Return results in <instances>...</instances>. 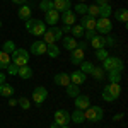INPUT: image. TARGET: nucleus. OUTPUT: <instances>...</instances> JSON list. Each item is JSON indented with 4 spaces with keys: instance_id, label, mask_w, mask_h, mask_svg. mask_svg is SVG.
<instances>
[{
    "instance_id": "1",
    "label": "nucleus",
    "mask_w": 128,
    "mask_h": 128,
    "mask_svg": "<svg viewBox=\"0 0 128 128\" xmlns=\"http://www.w3.org/2000/svg\"><path fill=\"white\" fill-rule=\"evenodd\" d=\"M120 94H121V87H120V84H111V82H109L108 86L102 89L101 98L104 99L106 102H113V101H116V99L120 98Z\"/></svg>"
},
{
    "instance_id": "2",
    "label": "nucleus",
    "mask_w": 128,
    "mask_h": 128,
    "mask_svg": "<svg viewBox=\"0 0 128 128\" xmlns=\"http://www.w3.org/2000/svg\"><path fill=\"white\" fill-rule=\"evenodd\" d=\"M101 68L104 72H123L125 65H123L121 58H118V56H108L106 60H102Z\"/></svg>"
},
{
    "instance_id": "3",
    "label": "nucleus",
    "mask_w": 128,
    "mask_h": 128,
    "mask_svg": "<svg viewBox=\"0 0 128 128\" xmlns=\"http://www.w3.org/2000/svg\"><path fill=\"white\" fill-rule=\"evenodd\" d=\"M24 26H26V29L29 31L32 36H43L44 31H46V24L41 19H28Z\"/></svg>"
},
{
    "instance_id": "4",
    "label": "nucleus",
    "mask_w": 128,
    "mask_h": 128,
    "mask_svg": "<svg viewBox=\"0 0 128 128\" xmlns=\"http://www.w3.org/2000/svg\"><path fill=\"white\" fill-rule=\"evenodd\" d=\"M62 38H63V32H62V29L56 28V26H51V28L46 29L44 34H43V41H44L46 44H56Z\"/></svg>"
},
{
    "instance_id": "5",
    "label": "nucleus",
    "mask_w": 128,
    "mask_h": 128,
    "mask_svg": "<svg viewBox=\"0 0 128 128\" xmlns=\"http://www.w3.org/2000/svg\"><path fill=\"white\" fill-rule=\"evenodd\" d=\"M10 60L14 65L22 67V65H28L29 63V51L24 48H16V51L10 55Z\"/></svg>"
},
{
    "instance_id": "6",
    "label": "nucleus",
    "mask_w": 128,
    "mask_h": 128,
    "mask_svg": "<svg viewBox=\"0 0 128 128\" xmlns=\"http://www.w3.org/2000/svg\"><path fill=\"white\" fill-rule=\"evenodd\" d=\"M84 116H86V120L92 121V123H98V121H101V120H102L104 111H102V108H101V106H89V108L84 111Z\"/></svg>"
},
{
    "instance_id": "7",
    "label": "nucleus",
    "mask_w": 128,
    "mask_h": 128,
    "mask_svg": "<svg viewBox=\"0 0 128 128\" xmlns=\"http://www.w3.org/2000/svg\"><path fill=\"white\" fill-rule=\"evenodd\" d=\"M111 31H113V22L108 17H99V19H96V32H99L101 36H104V34H109Z\"/></svg>"
},
{
    "instance_id": "8",
    "label": "nucleus",
    "mask_w": 128,
    "mask_h": 128,
    "mask_svg": "<svg viewBox=\"0 0 128 128\" xmlns=\"http://www.w3.org/2000/svg\"><path fill=\"white\" fill-rule=\"evenodd\" d=\"M32 101L36 102V104H43L44 101H46V98H48V89L43 87V86H38V87H34V90H32Z\"/></svg>"
},
{
    "instance_id": "9",
    "label": "nucleus",
    "mask_w": 128,
    "mask_h": 128,
    "mask_svg": "<svg viewBox=\"0 0 128 128\" xmlns=\"http://www.w3.org/2000/svg\"><path fill=\"white\" fill-rule=\"evenodd\" d=\"M53 123H56L58 126L68 125L70 123V113L67 109H58V111L53 114Z\"/></svg>"
},
{
    "instance_id": "10",
    "label": "nucleus",
    "mask_w": 128,
    "mask_h": 128,
    "mask_svg": "<svg viewBox=\"0 0 128 128\" xmlns=\"http://www.w3.org/2000/svg\"><path fill=\"white\" fill-rule=\"evenodd\" d=\"M62 22H63V26H74L75 22H77V14L74 12V10H63L62 12Z\"/></svg>"
},
{
    "instance_id": "11",
    "label": "nucleus",
    "mask_w": 128,
    "mask_h": 128,
    "mask_svg": "<svg viewBox=\"0 0 128 128\" xmlns=\"http://www.w3.org/2000/svg\"><path fill=\"white\" fill-rule=\"evenodd\" d=\"M86 58V51L80 48H75L70 51V62H72V65H80L82 62Z\"/></svg>"
},
{
    "instance_id": "12",
    "label": "nucleus",
    "mask_w": 128,
    "mask_h": 128,
    "mask_svg": "<svg viewBox=\"0 0 128 128\" xmlns=\"http://www.w3.org/2000/svg\"><path fill=\"white\" fill-rule=\"evenodd\" d=\"M58 20H60V12L58 10L51 9V10H48V12H44V24H46V26L50 24V28H51V26H55Z\"/></svg>"
},
{
    "instance_id": "13",
    "label": "nucleus",
    "mask_w": 128,
    "mask_h": 128,
    "mask_svg": "<svg viewBox=\"0 0 128 128\" xmlns=\"http://www.w3.org/2000/svg\"><path fill=\"white\" fill-rule=\"evenodd\" d=\"M29 51L34 55V56H41V55L46 53V43H44V41H34V43L31 44Z\"/></svg>"
},
{
    "instance_id": "14",
    "label": "nucleus",
    "mask_w": 128,
    "mask_h": 128,
    "mask_svg": "<svg viewBox=\"0 0 128 128\" xmlns=\"http://www.w3.org/2000/svg\"><path fill=\"white\" fill-rule=\"evenodd\" d=\"M90 106V99L84 94H79L75 98V109H80V111H86V109Z\"/></svg>"
},
{
    "instance_id": "15",
    "label": "nucleus",
    "mask_w": 128,
    "mask_h": 128,
    "mask_svg": "<svg viewBox=\"0 0 128 128\" xmlns=\"http://www.w3.org/2000/svg\"><path fill=\"white\" fill-rule=\"evenodd\" d=\"M53 82H55L56 86L67 87V86L70 84V74H67V72H60V74H56V75L53 77Z\"/></svg>"
},
{
    "instance_id": "16",
    "label": "nucleus",
    "mask_w": 128,
    "mask_h": 128,
    "mask_svg": "<svg viewBox=\"0 0 128 128\" xmlns=\"http://www.w3.org/2000/svg\"><path fill=\"white\" fill-rule=\"evenodd\" d=\"M80 26L84 28L86 31H96V19L94 17H89V16H84L79 22Z\"/></svg>"
},
{
    "instance_id": "17",
    "label": "nucleus",
    "mask_w": 128,
    "mask_h": 128,
    "mask_svg": "<svg viewBox=\"0 0 128 128\" xmlns=\"http://www.w3.org/2000/svg\"><path fill=\"white\" fill-rule=\"evenodd\" d=\"M87 80V75L82 74L80 70H75L74 74H70V84H75V86H80Z\"/></svg>"
},
{
    "instance_id": "18",
    "label": "nucleus",
    "mask_w": 128,
    "mask_h": 128,
    "mask_svg": "<svg viewBox=\"0 0 128 128\" xmlns=\"http://www.w3.org/2000/svg\"><path fill=\"white\" fill-rule=\"evenodd\" d=\"M113 16H114V19L118 20V22L126 24V20H128V10L125 9V7H121V9H118V10H113Z\"/></svg>"
},
{
    "instance_id": "19",
    "label": "nucleus",
    "mask_w": 128,
    "mask_h": 128,
    "mask_svg": "<svg viewBox=\"0 0 128 128\" xmlns=\"http://www.w3.org/2000/svg\"><path fill=\"white\" fill-rule=\"evenodd\" d=\"M70 121H72V123H75V125H82V123L86 121L84 111H80V109H75L74 113H70Z\"/></svg>"
},
{
    "instance_id": "20",
    "label": "nucleus",
    "mask_w": 128,
    "mask_h": 128,
    "mask_svg": "<svg viewBox=\"0 0 128 128\" xmlns=\"http://www.w3.org/2000/svg\"><path fill=\"white\" fill-rule=\"evenodd\" d=\"M72 2L70 0H53V9L58 10V12H63V10H68Z\"/></svg>"
},
{
    "instance_id": "21",
    "label": "nucleus",
    "mask_w": 128,
    "mask_h": 128,
    "mask_svg": "<svg viewBox=\"0 0 128 128\" xmlns=\"http://www.w3.org/2000/svg\"><path fill=\"white\" fill-rule=\"evenodd\" d=\"M17 75H19L22 80H28L32 77V68H31L29 65H22V67H19V70H17Z\"/></svg>"
},
{
    "instance_id": "22",
    "label": "nucleus",
    "mask_w": 128,
    "mask_h": 128,
    "mask_svg": "<svg viewBox=\"0 0 128 128\" xmlns=\"http://www.w3.org/2000/svg\"><path fill=\"white\" fill-rule=\"evenodd\" d=\"M17 17H19L20 20H28L31 19V7L26 4V5H20L19 10H17Z\"/></svg>"
},
{
    "instance_id": "23",
    "label": "nucleus",
    "mask_w": 128,
    "mask_h": 128,
    "mask_svg": "<svg viewBox=\"0 0 128 128\" xmlns=\"http://www.w3.org/2000/svg\"><path fill=\"white\" fill-rule=\"evenodd\" d=\"M60 41L63 43V48L67 50V51H72V50L77 48V40L72 38V36H68V38H62Z\"/></svg>"
},
{
    "instance_id": "24",
    "label": "nucleus",
    "mask_w": 128,
    "mask_h": 128,
    "mask_svg": "<svg viewBox=\"0 0 128 128\" xmlns=\"http://www.w3.org/2000/svg\"><path fill=\"white\" fill-rule=\"evenodd\" d=\"M89 43H90V46H92L94 50L106 48V46H104V36H101V34H96V36H94L92 40L89 41Z\"/></svg>"
},
{
    "instance_id": "25",
    "label": "nucleus",
    "mask_w": 128,
    "mask_h": 128,
    "mask_svg": "<svg viewBox=\"0 0 128 128\" xmlns=\"http://www.w3.org/2000/svg\"><path fill=\"white\" fill-rule=\"evenodd\" d=\"M50 58H58L60 56V46L58 44H46V53Z\"/></svg>"
},
{
    "instance_id": "26",
    "label": "nucleus",
    "mask_w": 128,
    "mask_h": 128,
    "mask_svg": "<svg viewBox=\"0 0 128 128\" xmlns=\"http://www.w3.org/2000/svg\"><path fill=\"white\" fill-rule=\"evenodd\" d=\"M10 63H12L10 55H9V53H5V51H0V70H5Z\"/></svg>"
},
{
    "instance_id": "27",
    "label": "nucleus",
    "mask_w": 128,
    "mask_h": 128,
    "mask_svg": "<svg viewBox=\"0 0 128 128\" xmlns=\"http://www.w3.org/2000/svg\"><path fill=\"white\" fill-rule=\"evenodd\" d=\"M12 94H14V87H12L10 84L5 82V84L0 86V96H4V98H10Z\"/></svg>"
},
{
    "instance_id": "28",
    "label": "nucleus",
    "mask_w": 128,
    "mask_h": 128,
    "mask_svg": "<svg viewBox=\"0 0 128 128\" xmlns=\"http://www.w3.org/2000/svg\"><path fill=\"white\" fill-rule=\"evenodd\" d=\"M84 31H86V29H84L80 24H74V26H72V29H70L72 38H75V40H77V38H82V36H84Z\"/></svg>"
},
{
    "instance_id": "29",
    "label": "nucleus",
    "mask_w": 128,
    "mask_h": 128,
    "mask_svg": "<svg viewBox=\"0 0 128 128\" xmlns=\"http://www.w3.org/2000/svg\"><path fill=\"white\" fill-rule=\"evenodd\" d=\"M65 89H67V96H68V98H74V99H75V98L80 94L79 86H75V84H68Z\"/></svg>"
},
{
    "instance_id": "30",
    "label": "nucleus",
    "mask_w": 128,
    "mask_h": 128,
    "mask_svg": "<svg viewBox=\"0 0 128 128\" xmlns=\"http://www.w3.org/2000/svg\"><path fill=\"white\" fill-rule=\"evenodd\" d=\"M94 67H96V65H94L92 62H86V60H84V62L80 63V72H82V74H86V75H87V74H92Z\"/></svg>"
},
{
    "instance_id": "31",
    "label": "nucleus",
    "mask_w": 128,
    "mask_h": 128,
    "mask_svg": "<svg viewBox=\"0 0 128 128\" xmlns=\"http://www.w3.org/2000/svg\"><path fill=\"white\" fill-rule=\"evenodd\" d=\"M113 14V9H111V5L106 4V5H99V17H108Z\"/></svg>"
},
{
    "instance_id": "32",
    "label": "nucleus",
    "mask_w": 128,
    "mask_h": 128,
    "mask_svg": "<svg viewBox=\"0 0 128 128\" xmlns=\"http://www.w3.org/2000/svg\"><path fill=\"white\" fill-rule=\"evenodd\" d=\"M86 16H89V17H98L99 16V5H96V4H92V5H87V14Z\"/></svg>"
},
{
    "instance_id": "33",
    "label": "nucleus",
    "mask_w": 128,
    "mask_h": 128,
    "mask_svg": "<svg viewBox=\"0 0 128 128\" xmlns=\"http://www.w3.org/2000/svg\"><path fill=\"white\" fill-rule=\"evenodd\" d=\"M108 80L111 84H120V80H121V72H108Z\"/></svg>"
},
{
    "instance_id": "34",
    "label": "nucleus",
    "mask_w": 128,
    "mask_h": 128,
    "mask_svg": "<svg viewBox=\"0 0 128 128\" xmlns=\"http://www.w3.org/2000/svg\"><path fill=\"white\" fill-rule=\"evenodd\" d=\"M2 51H5V53H9V55H12L14 51H16V44H14V41H5L4 43V46H2Z\"/></svg>"
},
{
    "instance_id": "35",
    "label": "nucleus",
    "mask_w": 128,
    "mask_h": 128,
    "mask_svg": "<svg viewBox=\"0 0 128 128\" xmlns=\"http://www.w3.org/2000/svg\"><path fill=\"white\" fill-rule=\"evenodd\" d=\"M53 9V0H41L40 2V10L43 12H48V10Z\"/></svg>"
},
{
    "instance_id": "36",
    "label": "nucleus",
    "mask_w": 128,
    "mask_h": 128,
    "mask_svg": "<svg viewBox=\"0 0 128 128\" xmlns=\"http://www.w3.org/2000/svg\"><path fill=\"white\" fill-rule=\"evenodd\" d=\"M90 75H92L96 80H102V79H104V70L101 68V67H94V70H92Z\"/></svg>"
},
{
    "instance_id": "37",
    "label": "nucleus",
    "mask_w": 128,
    "mask_h": 128,
    "mask_svg": "<svg viewBox=\"0 0 128 128\" xmlns=\"http://www.w3.org/2000/svg\"><path fill=\"white\" fill-rule=\"evenodd\" d=\"M116 44V36H113L111 32L104 34V46H114Z\"/></svg>"
},
{
    "instance_id": "38",
    "label": "nucleus",
    "mask_w": 128,
    "mask_h": 128,
    "mask_svg": "<svg viewBox=\"0 0 128 128\" xmlns=\"http://www.w3.org/2000/svg\"><path fill=\"white\" fill-rule=\"evenodd\" d=\"M109 55H108V51H106V48H99L96 50V58L99 60V62H102V60H106Z\"/></svg>"
},
{
    "instance_id": "39",
    "label": "nucleus",
    "mask_w": 128,
    "mask_h": 128,
    "mask_svg": "<svg viewBox=\"0 0 128 128\" xmlns=\"http://www.w3.org/2000/svg\"><path fill=\"white\" fill-rule=\"evenodd\" d=\"M17 104H19V106H20L22 109H26V111H28V109L31 108V101H29L28 98H24V96H22L20 99H17Z\"/></svg>"
},
{
    "instance_id": "40",
    "label": "nucleus",
    "mask_w": 128,
    "mask_h": 128,
    "mask_svg": "<svg viewBox=\"0 0 128 128\" xmlns=\"http://www.w3.org/2000/svg\"><path fill=\"white\" fill-rule=\"evenodd\" d=\"M74 10H77V14H80V16H86L87 14V5L86 4H75Z\"/></svg>"
},
{
    "instance_id": "41",
    "label": "nucleus",
    "mask_w": 128,
    "mask_h": 128,
    "mask_svg": "<svg viewBox=\"0 0 128 128\" xmlns=\"http://www.w3.org/2000/svg\"><path fill=\"white\" fill-rule=\"evenodd\" d=\"M5 70L9 72V75H17V70H19V67H17V65H14V63H10V65H9Z\"/></svg>"
},
{
    "instance_id": "42",
    "label": "nucleus",
    "mask_w": 128,
    "mask_h": 128,
    "mask_svg": "<svg viewBox=\"0 0 128 128\" xmlns=\"http://www.w3.org/2000/svg\"><path fill=\"white\" fill-rule=\"evenodd\" d=\"M96 34H98L96 31H84V38H86V41H87V43L92 40V38H94Z\"/></svg>"
},
{
    "instance_id": "43",
    "label": "nucleus",
    "mask_w": 128,
    "mask_h": 128,
    "mask_svg": "<svg viewBox=\"0 0 128 128\" xmlns=\"http://www.w3.org/2000/svg\"><path fill=\"white\" fill-rule=\"evenodd\" d=\"M77 48H80V50H87V41H77Z\"/></svg>"
},
{
    "instance_id": "44",
    "label": "nucleus",
    "mask_w": 128,
    "mask_h": 128,
    "mask_svg": "<svg viewBox=\"0 0 128 128\" xmlns=\"http://www.w3.org/2000/svg\"><path fill=\"white\" fill-rule=\"evenodd\" d=\"M123 116H125L123 113H118V114H114V116H113V121H120V120L123 118Z\"/></svg>"
},
{
    "instance_id": "45",
    "label": "nucleus",
    "mask_w": 128,
    "mask_h": 128,
    "mask_svg": "<svg viewBox=\"0 0 128 128\" xmlns=\"http://www.w3.org/2000/svg\"><path fill=\"white\" fill-rule=\"evenodd\" d=\"M14 4H17V5H26L28 4V0H12Z\"/></svg>"
},
{
    "instance_id": "46",
    "label": "nucleus",
    "mask_w": 128,
    "mask_h": 128,
    "mask_svg": "<svg viewBox=\"0 0 128 128\" xmlns=\"http://www.w3.org/2000/svg\"><path fill=\"white\" fill-rule=\"evenodd\" d=\"M109 4V0H96V5H106Z\"/></svg>"
},
{
    "instance_id": "47",
    "label": "nucleus",
    "mask_w": 128,
    "mask_h": 128,
    "mask_svg": "<svg viewBox=\"0 0 128 128\" xmlns=\"http://www.w3.org/2000/svg\"><path fill=\"white\" fill-rule=\"evenodd\" d=\"M60 29H62V32H70L72 26H63V28H60Z\"/></svg>"
},
{
    "instance_id": "48",
    "label": "nucleus",
    "mask_w": 128,
    "mask_h": 128,
    "mask_svg": "<svg viewBox=\"0 0 128 128\" xmlns=\"http://www.w3.org/2000/svg\"><path fill=\"white\" fill-rule=\"evenodd\" d=\"M2 84H5V74L4 72H0V86Z\"/></svg>"
},
{
    "instance_id": "49",
    "label": "nucleus",
    "mask_w": 128,
    "mask_h": 128,
    "mask_svg": "<svg viewBox=\"0 0 128 128\" xmlns=\"http://www.w3.org/2000/svg\"><path fill=\"white\" fill-rule=\"evenodd\" d=\"M17 104V99H9V106H16Z\"/></svg>"
},
{
    "instance_id": "50",
    "label": "nucleus",
    "mask_w": 128,
    "mask_h": 128,
    "mask_svg": "<svg viewBox=\"0 0 128 128\" xmlns=\"http://www.w3.org/2000/svg\"><path fill=\"white\" fill-rule=\"evenodd\" d=\"M50 128H58V125H56V123H51V125H50Z\"/></svg>"
},
{
    "instance_id": "51",
    "label": "nucleus",
    "mask_w": 128,
    "mask_h": 128,
    "mask_svg": "<svg viewBox=\"0 0 128 128\" xmlns=\"http://www.w3.org/2000/svg\"><path fill=\"white\" fill-rule=\"evenodd\" d=\"M77 4H86V0H75Z\"/></svg>"
},
{
    "instance_id": "52",
    "label": "nucleus",
    "mask_w": 128,
    "mask_h": 128,
    "mask_svg": "<svg viewBox=\"0 0 128 128\" xmlns=\"http://www.w3.org/2000/svg\"><path fill=\"white\" fill-rule=\"evenodd\" d=\"M58 128H70L68 125H63V126H58Z\"/></svg>"
},
{
    "instance_id": "53",
    "label": "nucleus",
    "mask_w": 128,
    "mask_h": 128,
    "mask_svg": "<svg viewBox=\"0 0 128 128\" xmlns=\"http://www.w3.org/2000/svg\"><path fill=\"white\" fill-rule=\"evenodd\" d=\"M0 28H2V20H0Z\"/></svg>"
}]
</instances>
